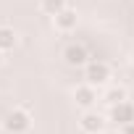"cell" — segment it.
Masks as SVG:
<instances>
[{
	"label": "cell",
	"instance_id": "cell-1",
	"mask_svg": "<svg viewBox=\"0 0 134 134\" xmlns=\"http://www.w3.org/2000/svg\"><path fill=\"white\" fill-rule=\"evenodd\" d=\"M108 76H110L108 63H103V60H92V63H87V82H90V87L105 84Z\"/></svg>",
	"mask_w": 134,
	"mask_h": 134
},
{
	"label": "cell",
	"instance_id": "cell-2",
	"mask_svg": "<svg viewBox=\"0 0 134 134\" xmlns=\"http://www.w3.org/2000/svg\"><path fill=\"white\" fill-rule=\"evenodd\" d=\"M29 113L26 110H11L8 116H5V129L11 131V134H21V131H26L29 129Z\"/></svg>",
	"mask_w": 134,
	"mask_h": 134
},
{
	"label": "cell",
	"instance_id": "cell-3",
	"mask_svg": "<svg viewBox=\"0 0 134 134\" xmlns=\"http://www.w3.org/2000/svg\"><path fill=\"white\" fill-rule=\"evenodd\" d=\"M110 118L116 121V124H129V121H134V108L124 100V103H116V105H110Z\"/></svg>",
	"mask_w": 134,
	"mask_h": 134
},
{
	"label": "cell",
	"instance_id": "cell-4",
	"mask_svg": "<svg viewBox=\"0 0 134 134\" xmlns=\"http://www.w3.org/2000/svg\"><path fill=\"white\" fill-rule=\"evenodd\" d=\"M63 58H66L69 66H84V63H87V50H84L82 45H69L66 53H63Z\"/></svg>",
	"mask_w": 134,
	"mask_h": 134
},
{
	"label": "cell",
	"instance_id": "cell-5",
	"mask_svg": "<svg viewBox=\"0 0 134 134\" xmlns=\"http://www.w3.org/2000/svg\"><path fill=\"white\" fill-rule=\"evenodd\" d=\"M103 126H105V121L100 113H84L82 116V129L87 134H97V131H103Z\"/></svg>",
	"mask_w": 134,
	"mask_h": 134
},
{
	"label": "cell",
	"instance_id": "cell-6",
	"mask_svg": "<svg viewBox=\"0 0 134 134\" xmlns=\"http://www.w3.org/2000/svg\"><path fill=\"white\" fill-rule=\"evenodd\" d=\"M55 24H58V29H63V32L74 29V26H76V11H71V8L60 11V13L55 16Z\"/></svg>",
	"mask_w": 134,
	"mask_h": 134
},
{
	"label": "cell",
	"instance_id": "cell-7",
	"mask_svg": "<svg viewBox=\"0 0 134 134\" xmlns=\"http://www.w3.org/2000/svg\"><path fill=\"white\" fill-rule=\"evenodd\" d=\"M95 100H97V97H95V90H92V87H79V90H76V105L90 108Z\"/></svg>",
	"mask_w": 134,
	"mask_h": 134
},
{
	"label": "cell",
	"instance_id": "cell-8",
	"mask_svg": "<svg viewBox=\"0 0 134 134\" xmlns=\"http://www.w3.org/2000/svg\"><path fill=\"white\" fill-rule=\"evenodd\" d=\"M13 45H16V32L13 29H8V26H0V50H13Z\"/></svg>",
	"mask_w": 134,
	"mask_h": 134
},
{
	"label": "cell",
	"instance_id": "cell-9",
	"mask_svg": "<svg viewBox=\"0 0 134 134\" xmlns=\"http://www.w3.org/2000/svg\"><path fill=\"white\" fill-rule=\"evenodd\" d=\"M42 11L50 16H58L60 11H66V0H42Z\"/></svg>",
	"mask_w": 134,
	"mask_h": 134
},
{
	"label": "cell",
	"instance_id": "cell-10",
	"mask_svg": "<svg viewBox=\"0 0 134 134\" xmlns=\"http://www.w3.org/2000/svg\"><path fill=\"white\" fill-rule=\"evenodd\" d=\"M124 100H126V92L118 90V87L108 90V95H105V103H108V105H116V103H124Z\"/></svg>",
	"mask_w": 134,
	"mask_h": 134
},
{
	"label": "cell",
	"instance_id": "cell-11",
	"mask_svg": "<svg viewBox=\"0 0 134 134\" xmlns=\"http://www.w3.org/2000/svg\"><path fill=\"white\" fill-rule=\"evenodd\" d=\"M124 134H134V121H129V124H124Z\"/></svg>",
	"mask_w": 134,
	"mask_h": 134
},
{
	"label": "cell",
	"instance_id": "cell-12",
	"mask_svg": "<svg viewBox=\"0 0 134 134\" xmlns=\"http://www.w3.org/2000/svg\"><path fill=\"white\" fill-rule=\"evenodd\" d=\"M108 134H124V131H108Z\"/></svg>",
	"mask_w": 134,
	"mask_h": 134
},
{
	"label": "cell",
	"instance_id": "cell-13",
	"mask_svg": "<svg viewBox=\"0 0 134 134\" xmlns=\"http://www.w3.org/2000/svg\"><path fill=\"white\" fill-rule=\"evenodd\" d=\"M0 60H3V50H0Z\"/></svg>",
	"mask_w": 134,
	"mask_h": 134
}]
</instances>
